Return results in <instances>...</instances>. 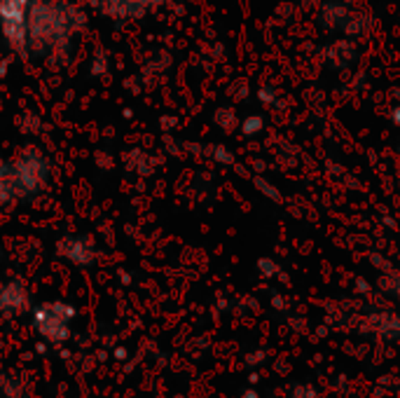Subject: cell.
Segmentation results:
<instances>
[{
  "instance_id": "3957f363",
  "label": "cell",
  "mask_w": 400,
  "mask_h": 398,
  "mask_svg": "<svg viewBox=\"0 0 400 398\" xmlns=\"http://www.w3.org/2000/svg\"><path fill=\"white\" fill-rule=\"evenodd\" d=\"M33 0H0V33L5 45L19 57H28V12Z\"/></svg>"
},
{
  "instance_id": "9c48e42d",
  "label": "cell",
  "mask_w": 400,
  "mask_h": 398,
  "mask_svg": "<svg viewBox=\"0 0 400 398\" xmlns=\"http://www.w3.org/2000/svg\"><path fill=\"white\" fill-rule=\"evenodd\" d=\"M260 129H262L260 118H248V120H244V125H242V132L246 134V136H253V134H257Z\"/></svg>"
},
{
  "instance_id": "52a82bcc",
  "label": "cell",
  "mask_w": 400,
  "mask_h": 398,
  "mask_svg": "<svg viewBox=\"0 0 400 398\" xmlns=\"http://www.w3.org/2000/svg\"><path fill=\"white\" fill-rule=\"evenodd\" d=\"M21 204L19 183H17L15 169H12V159L0 157V206H15Z\"/></svg>"
},
{
  "instance_id": "8992f818",
  "label": "cell",
  "mask_w": 400,
  "mask_h": 398,
  "mask_svg": "<svg viewBox=\"0 0 400 398\" xmlns=\"http://www.w3.org/2000/svg\"><path fill=\"white\" fill-rule=\"evenodd\" d=\"M73 307L66 302H49L35 311V326L42 333H64L69 328V321L73 318Z\"/></svg>"
},
{
  "instance_id": "6da1fadb",
  "label": "cell",
  "mask_w": 400,
  "mask_h": 398,
  "mask_svg": "<svg viewBox=\"0 0 400 398\" xmlns=\"http://www.w3.org/2000/svg\"><path fill=\"white\" fill-rule=\"evenodd\" d=\"M84 26L87 15L73 0H33L28 12V57L69 59Z\"/></svg>"
},
{
  "instance_id": "5b68a950",
  "label": "cell",
  "mask_w": 400,
  "mask_h": 398,
  "mask_svg": "<svg viewBox=\"0 0 400 398\" xmlns=\"http://www.w3.org/2000/svg\"><path fill=\"white\" fill-rule=\"evenodd\" d=\"M57 253L71 265L89 267L96 260V244L84 235H64L57 242Z\"/></svg>"
},
{
  "instance_id": "7a4b0ae2",
  "label": "cell",
  "mask_w": 400,
  "mask_h": 398,
  "mask_svg": "<svg viewBox=\"0 0 400 398\" xmlns=\"http://www.w3.org/2000/svg\"><path fill=\"white\" fill-rule=\"evenodd\" d=\"M12 169L19 183L21 201L40 197L52 181V162L40 148H24L19 155L12 157Z\"/></svg>"
},
{
  "instance_id": "277c9868",
  "label": "cell",
  "mask_w": 400,
  "mask_h": 398,
  "mask_svg": "<svg viewBox=\"0 0 400 398\" xmlns=\"http://www.w3.org/2000/svg\"><path fill=\"white\" fill-rule=\"evenodd\" d=\"M166 0H91L98 15L113 21H138L159 10Z\"/></svg>"
},
{
  "instance_id": "ba28073f",
  "label": "cell",
  "mask_w": 400,
  "mask_h": 398,
  "mask_svg": "<svg viewBox=\"0 0 400 398\" xmlns=\"http://www.w3.org/2000/svg\"><path fill=\"white\" fill-rule=\"evenodd\" d=\"M28 302V293L24 289L21 281L12 279V281H5L3 286H0V309L5 311V314H15V311H21L26 307Z\"/></svg>"
}]
</instances>
